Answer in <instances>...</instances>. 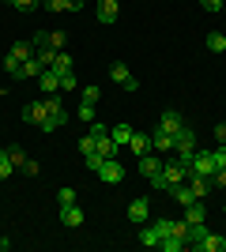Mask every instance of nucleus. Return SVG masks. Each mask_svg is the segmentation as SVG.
Listing matches in <instances>:
<instances>
[{"mask_svg":"<svg viewBox=\"0 0 226 252\" xmlns=\"http://www.w3.org/2000/svg\"><path fill=\"white\" fill-rule=\"evenodd\" d=\"M173 155H177V162L193 166V155H196V128L181 125V132L173 136Z\"/></svg>","mask_w":226,"mask_h":252,"instance_id":"1","label":"nucleus"},{"mask_svg":"<svg viewBox=\"0 0 226 252\" xmlns=\"http://www.w3.org/2000/svg\"><path fill=\"white\" fill-rule=\"evenodd\" d=\"M181 181H189V166L185 162H162V177L151 185V189H162V192H170L173 185H181Z\"/></svg>","mask_w":226,"mask_h":252,"instance_id":"2","label":"nucleus"},{"mask_svg":"<svg viewBox=\"0 0 226 252\" xmlns=\"http://www.w3.org/2000/svg\"><path fill=\"white\" fill-rule=\"evenodd\" d=\"M61 125H68V109L61 105L57 94H49V117H45L38 128H42V132H53V128H61Z\"/></svg>","mask_w":226,"mask_h":252,"instance_id":"3","label":"nucleus"},{"mask_svg":"<svg viewBox=\"0 0 226 252\" xmlns=\"http://www.w3.org/2000/svg\"><path fill=\"white\" fill-rule=\"evenodd\" d=\"M215 173V158L207 151H196L193 155V166H189V177H211Z\"/></svg>","mask_w":226,"mask_h":252,"instance_id":"4","label":"nucleus"},{"mask_svg":"<svg viewBox=\"0 0 226 252\" xmlns=\"http://www.w3.org/2000/svg\"><path fill=\"white\" fill-rule=\"evenodd\" d=\"M109 79H113V83H121L125 91H140V83H136V75H132L129 68L121 64V61H113V64H109Z\"/></svg>","mask_w":226,"mask_h":252,"instance_id":"5","label":"nucleus"},{"mask_svg":"<svg viewBox=\"0 0 226 252\" xmlns=\"http://www.w3.org/2000/svg\"><path fill=\"white\" fill-rule=\"evenodd\" d=\"M140 177H147L151 185L162 177V158L159 155H140Z\"/></svg>","mask_w":226,"mask_h":252,"instance_id":"6","label":"nucleus"},{"mask_svg":"<svg viewBox=\"0 0 226 252\" xmlns=\"http://www.w3.org/2000/svg\"><path fill=\"white\" fill-rule=\"evenodd\" d=\"M98 177L109 181V185H121V181H125V166H121L117 158H106V162H102V169H98Z\"/></svg>","mask_w":226,"mask_h":252,"instance_id":"7","label":"nucleus"},{"mask_svg":"<svg viewBox=\"0 0 226 252\" xmlns=\"http://www.w3.org/2000/svg\"><path fill=\"white\" fill-rule=\"evenodd\" d=\"M45 117H49V98H42V102H31L27 109H23V121H31V125H42Z\"/></svg>","mask_w":226,"mask_h":252,"instance_id":"8","label":"nucleus"},{"mask_svg":"<svg viewBox=\"0 0 226 252\" xmlns=\"http://www.w3.org/2000/svg\"><path fill=\"white\" fill-rule=\"evenodd\" d=\"M61 222H65L68 230H79V226H83V207H79V203H68V207H61Z\"/></svg>","mask_w":226,"mask_h":252,"instance_id":"9","label":"nucleus"},{"mask_svg":"<svg viewBox=\"0 0 226 252\" xmlns=\"http://www.w3.org/2000/svg\"><path fill=\"white\" fill-rule=\"evenodd\" d=\"M181 125H185V117L173 113V109H166V113L159 117V128H162V132H170V136H177V132H181Z\"/></svg>","mask_w":226,"mask_h":252,"instance_id":"10","label":"nucleus"},{"mask_svg":"<svg viewBox=\"0 0 226 252\" xmlns=\"http://www.w3.org/2000/svg\"><path fill=\"white\" fill-rule=\"evenodd\" d=\"M121 15V0H98V23H113Z\"/></svg>","mask_w":226,"mask_h":252,"instance_id":"11","label":"nucleus"},{"mask_svg":"<svg viewBox=\"0 0 226 252\" xmlns=\"http://www.w3.org/2000/svg\"><path fill=\"white\" fill-rule=\"evenodd\" d=\"M147 215H151V203H147V200H132V203H129V222L143 226V222H147Z\"/></svg>","mask_w":226,"mask_h":252,"instance_id":"12","label":"nucleus"},{"mask_svg":"<svg viewBox=\"0 0 226 252\" xmlns=\"http://www.w3.org/2000/svg\"><path fill=\"white\" fill-rule=\"evenodd\" d=\"M196 252H226V237H223V233H207Z\"/></svg>","mask_w":226,"mask_h":252,"instance_id":"13","label":"nucleus"},{"mask_svg":"<svg viewBox=\"0 0 226 252\" xmlns=\"http://www.w3.org/2000/svg\"><path fill=\"white\" fill-rule=\"evenodd\" d=\"M38 83H42V91L57 94V91H61V72H53V68H45V72L38 75Z\"/></svg>","mask_w":226,"mask_h":252,"instance_id":"14","label":"nucleus"},{"mask_svg":"<svg viewBox=\"0 0 226 252\" xmlns=\"http://www.w3.org/2000/svg\"><path fill=\"white\" fill-rule=\"evenodd\" d=\"M151 151H173V136L162 132V128H155L151 132Z\"/></svg>","mask_w":226,"mask_h":252,"instance_id":"15","label":"nucleus"},{"mask_svg":"<svg viewBox=\"0 0 226 252\" xmlns=\"http://www.w3.org/2000/svg\"><path fill=\"white\" fill-rule=\"evenodd\" d=\"M189 189H193L196 200H207V192L215 189V185H211V177H189Z\"/></svg>","mask_w":226,"mask_h":252,"instance_id":"16","label":"nucleus"},{"mask_svg":"<svg viewBox=\"0 0 226 252\" xmlns=\"http://www.w3.org/2000/svg\"><path fill=\"white\" fill-rule=\"evenodd\" d=\"M45 72V61L42 57H31V61H23V79H38Z\"/></svg>","mask_w":226,"mask_h":252,"instance_id":"17","label":"nucleus"},{"mask_svg":"<svg viewBox=\"0 0 226 252\" xmlns=\"http://www.w3.org/2000/svg\"><path fill=\"white\" fill-rule=\"evenodd\" d=\"M159 241H162V237H159V226H155V222L140 230V245H143V249H159Z\"/></svg>","mask_w":226,"mask_h":252,"instance_id":"18","label":"nucleus"},{"mask_svg":"<svg viewBox=\"0 0 226 252\" xmlns=\"http://www.w3.org/2000/svg\"><path fill=\"white\" fill-rule=\"evenodd\" d=\"M204 200H193L189 203V207H185V222H189V226H196V222H204Z\"/></svg>","mask_w":226,"mask_h":252,"instance_id":"19","label":"nucleus"},{"mask_svg":"<svg viewBox=\"0 0 226 252\" xmlns=\"http://www.w3.org/2000/svg\"><path fill=\"white\" fill-rule=\"evenodd\" d=\"M72 53H65V49H57L53 53V64H49V68H53V72H72Z\"/></svg>","mask_w":226,"mask_h":252,"instance_id":"20","label":"nucleus"},{"mask_svg":"<svg viewBox=\"0 0 226 252\" xmlns=\"http://www.w3.org/2000/svg\"><path fill=\"white\" fill-rule=\"evenodd\" d=\"M132 136H136V128H132V125H113V143H117V147H129Z\"/></svg>","mask_w":226,"mask_h":252,"instance_id":"21","label":"nucleus"},{"mask_svg":"<svg viewBox=\"0 0 226 252\" xmlns=\"http://www.w3.org/2000/svg\"><path fill=\"white\" fill-rule=\"evenodd\" d=\"M170 196H173V200H177V203H181V207H189V203L196 200V196H193V189H189L185 181H181V185H173V189H170Z\"/></svg>","mask_w":226,"mask_h":252,"instance_id":"22","label":"nucleus"},{"mask_svg":"<svg viewBox=\"0 0 226 252\" xmlns=\"http://www.w3.org/2000/svg\"><path fill=\"white\" fill-rule=\"evenodd\" d=\"M129 147L136 151V155H151V136L147 132H136V136L129 139Z\"/></svg>","mask_w":226,"mask_h":252,"instance_id":"23","label":"nucleus"},{"mask_svg":"<svg viewBox=\"0 0 226 252\" xmlns=\"http://www.w3.org/2000/svg\"><path fill=\"white\" fill-rule=\"evenodd\" d=\"M8 53L15 57V61H31V57H34V45H31V42H15Z\"/></svg>","mask_w":226,"mask_h":252,"instance_id":"24","label":"nucleus"},{"mask_svg":"<svg viewBox=\"0 0 226 252\" xmlns=\"http://www.w3.org/2000/svg\"><path fill=\"white\" fill-rule=\"evenodd\" d=\"M11 173H15V162H11V155H8V147L0 151V181H8Z\"/></svg>","mask_w":226,"mask_h":252,"instance_id":"25","label":"nucleus"},{"mask_svg":"<svg viewBox=\"0 0 226 252\" xmlns=\"http://www.w3.org/2000/svg\"><path fill=\"white\" fill-rule=\"evenodd\" d=\"M4 72H8L11 79H23V61H15V57L8 53V57H4Z\"/></svg>","mask_w":226,"mask_h":252,"instance_id":"26","label":"nucleus"},{"mask_svg":"<svg viewBox=\"0 0 226 252\" xmlns=\"http://www.w3.org/2000/svg\"><path fill=\"white\" fill-rule=\"evenodd\" d=\"M207 49H211V53H223L226 49V34L211 31V34H207Z\"/></svg>","mask_w":226,"mask_h":252,"instance_id":"27","label":"nucleus"},{"mask_svg":"<svg viewBox=\"0 0 226 252\" xmlns=\"http://www.w3.org/2000/svg\"><path fill=\"white\" fill-rule=\"evenodd\" d=\"M159 249H162V252H181V249H185V241H181V237H162Z\"/></svg>","mask_w":226,"mask_h":252,"instance_id":"28","label":"nucleus"},{"mask_svg":"<svg viewBox=\"0 0 226 252\" xmlns=\"http://www.w3.org/2000/svg\"><path fill=\"white\" fill-rule=\"evenodd\" d=\"M83 162H87V169H91V173H98V169H102V162H106V158L98 155V151H91V155H83Z\"/></svg>","mask_w":226,"mask_h":252,"instance_id":"29","label":"nucleus"},{"mask_svg":"<svg viewBox=\"0 0 226 252\" xmlns=\"http://www.w3.org/2000/svg\"><path fill=\"white\" fill-rule=\"evenodd\" d=\"M75 87H79L75 72H61V91H75Z\"/></svg>","mask_w":226,"mask_h":252,"instance_id":"30","label":"nucleus"},{"mask_svg":"<svg viewBox=\"0 0 226 252\" xmlns=\"http://www.w3.org/2000/svg\"><path fill=\"white\" fill-rule=\"evenodd\" d=\"M211 158H215V169H226V143H219V147L211 151Z\"/></svg>","mask_w":226,"mask_h":252,"instance_id":"31","label":"nucleus"},{"mask_svg":"<svg viewBox=\"0 0 226 252\" xmlns=\"http://www.w3.org/2000/svg\"><path fill=\"white\" fill-rule=\"evenodd\" d=\"M42 8L57 15V11H68V0H42Z\"/></svg>","mask_w":226,"mask_h":252,"instance_id":"32","label":"nucleus"},{"mask_svg":"<svg viewBox=\"0 0 226 252\" xmlns=\"http://www.w3.org/2000/svg\"><path fill=\"white\" fill-rule=\"evenodd\" d=\"M8 155H11V162H15V169H23V162H27V151H23V147H8Z\"/></svg>","mask_w":226,"mask_h":252,"instance_id":"33","label":"nucleus"},{"mask_svg":"<svg viewBox=\"0 0 226 252\" xmlns=\"http://www.w3.org/2000/svg\"><path fill=\"white\" fill-rule=\"evenodd\" d=\"M57 203H61V207L75 203V189H61V192H57Z\"/></svg>","mask_w":226,"mask_h":252,"instance_id":"34","label":"nucleus"},{"mask_svg":"<svg viewBox=\"0 0 226 252\" xmlns=\"http://www.w3.org/2000/svg\"><path fill=\"white\" fill-rule=\"evenodd\" d=\"M79 121H95V102H79Z\"/></svg>","mask_w":226,"mask_h":252,"instance_id":"35","label":"nucleus"},{"mask_svg":"<svg viewBox=\"0 0 226 252\" xmlns=\"http://www.w3.org/2000/svg\"><path fill=\"white\" fill-rule=\"evenodd\" d=\"M87 132H91V136L95 139H102V136H109V128L102 125V121H91V128H87Z\"/></svg>","mask_w":226,"mask_h":252,"instance_id":"36","label":"nucleus"},{"mask_svg":"<svg viewBox=\"0 0 226 252\" xmlns=\"http://www.w3.org/2000/svg\"><path fill=\"white\" fill-rule=\"evenodd\" d=\"M49 49H65V31H53V34H49Z\"/></svg>","mask_w":226,"mask_h":252,"instance_id":"37","label":"nucleus"},{"mask_svg":"<svg viewBox=\"0 0 226 252\" xmlns=\"http://www.w3.org/2000/svg\"><path fill=\"white\" fill-rule=\"evenodd\" d=\"M98 98H102V91H98V87H83V102H95V105H98Z\"/></svg>","mask_w":226,"mask_h":252,"instance_id":"38","label":"nucleus"},{"mask_svg":"<svg viewBox=\"0 0 226 252\" xmlns=\"http://www.w3.org/2000/svg\"><path fill=\"white\" fill-rule=\"evenodd\" d=\"M38 169H42V166H38L34 158H27V162H23V173H27V177H38Z\"/></svg>","mask_w":226,"mask_h":252,"instance_id":"39","label":"nucleus"},{"mask_svg":"<svg viewBox=\"0 0 226 252\" xmlns=\"http://www.w3.org/2000/svg\"><path fill=\"white\" fill-rule=\"evenodd\" d=\"M79 151H83V155H91V151H95V136H91V132L79 139Z\"/></svg>","mask_w":226,"mask_h":252,"instance_id":"40","label":"nucleus"},{"mask_svg":"<svg viewBox=\"0 0 226 252\" xmlns=\"http://www.w3.org/2000/svg\"><path fill=\"white\" fill-rule=\"evenodd\" d=\"M11 4H15V8H19V11H31V8H38L42 0H11Z\"/></svg>","mask_w":226,"mask_h":252,"instance_id":"41","label":"nucleus"},{"mask_svg":"<svg viewBox=\"0 0 226 252\" xmlns=\"http://www.w3.org/2000/svg\"><path fill=\"white\" fill-rule=\"evenodd\" d=\"M200 4H204V11H223L226 0H200Z\"/></svg>","mask_w":226,"mask_h":252,"instance_id":"42","label":"nucleus"},{"mask_svg":"<svg viewBox=\"0 0 226 252\" xmlns=\"http://www.w3.org/2000/svg\"><path fill=\"white\" fill-rule=\"evenodd\" d=\"M211 185H215V189H223V185H226V169H215V173H211Z\"/></svg>","mask_w":226,"mask_h":252,"instance_id":"43","label":"nucleus"},{"mask_svg":"<svg viewBox=\"0 0 226 252\" xmlns=\"http://www.w3.org/2000/svg\"><path fill=\"white\" fill-rule=\"evenodd\" d=\"M215 143H226V121H219V125H215Z\"/></svg>","mask_w":226,"mask_h":252,"instance_id":"44","label":"nucleus"},{"mask_svg":"<svg viewBox=\"0 0 226 252\" xmlns=\"http://www.w3.org/2000/svg\"><path fill=\"white\" fill-rule=\"evenodd\" d=\"M68 11H83V0H68Z\"/></svg>","mask_w":226,"mask_h":252,"instance_id":"45","label":"nucleus"},{"mask_svg":"<svg viewBox=\"0 0 226 252\" xmlns=\"http://www.w3.org/2000/svg\"><path fill=\"white\" fill-rule=\"evenodd\" d=\"M11 249V241H8V237H0V252H8Z\"/></svg>","mask_w":226,"mask_h":252,"instance_id":"46","label":"nucleus"},{"mask_svg":"<svg viewBox=\"0 0 226 252\" xmlns=\"http://www.w3.org/2000/svg\"><path fill=\"white\" fill-rule=\"evenodd\" d=\"M0 68H4V53H0Z\"/></svg>","mask_w":226,"mask_h":252,"instance_id":"47","label":"nucleus"},{"mask_svg":"<svg viewBox=\"0 0 226 252\" xmlns=\"http://www.w3.org/2000/svg\"><path fill=\"white\" fill-rule=\"evenodd\" d=\"M223 15H226V4H223Z\"/></svg>","mask_w":226,"mask_h":252,"instance_id":"48","label":"nucleus"},{"mask_svg":"<svg viewBox=\"0 0 226 252\" xmlns=\"http://www.w3.org/2000/svg\"><path fill=\"white\" fill-rule=\"evenodd\" d=\"M223 215H226V207H223Z\"/></svg>","mask_w":226,"mask_h":252,"instance_id":"49","label":"nucleus"}]
</instances>
